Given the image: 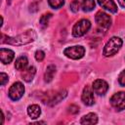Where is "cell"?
I'll return each mask as SVG.
<instances>
[{
	"instance_id": "obj_1",
	"label": "cell",
	"mask_w": 125,
	"mask_h": 125,
	"mask_svg": "<svg viewBox=\"0 0 125 125\" xmlns=\"http://www.w3.org/2000/svg\"><path fill=\"white\" fill-rule=\"evenodd\" d=\"M36 33L34 30L29 29L26 30L25 32L19 34L15 37H6V39L3 38V40L1 41L2 43H7L10 45H16V46H21V45H25L28 43L33 42L36 39Z\"/></svg>"
},
{
	"instance_id": "obj_2",
	"label": "cell",
	"mask_w": 125,
	"mask_h": 125,
	"mask_svg": "<svg viewBox=\"0 0 125 125\" xmlns=\"http://www.w3.org/2000/svg\"><path fill=\"white\" fill-rule=\"evenodd\" d=\"M121 46H122V39L117 36H113L106 42L103 54L104 57H111L120 50Z\"/></svg>"
},
{
	"instance_id": "obj_3",
	"label": "cell",
	"mask_w": 125,
	"mask_h": 125,
	"mask_svg": "<svg viewBox=\"0 0 125 125\" xmlns=\"http://www.w3.org/2000/svg\"><path fill=\"white\" fill-rule=\"evenodd\" d=\"M90 27H91L90 21L86 19H82L74 24L72 28V35L74 37H81L89 31Z\"/></svg>"
},
{
	"instance_id": "obj_4",
	"label": "cell",
	"mask_w": 125,
	"mask_h": 125,
	"mask_svg": "<svg viewBox=\"0 0 125 125\" xmlns=\"http://www.w3.org/2000/svg\"><path fill=\"white\" fill-rule=\"evenodd\" d=\"M63 54L72 60H79L81 59L85 54V49L82 46H71L64 49Z\"/></svg>"
},
{
	"instance_id": "obj_5",
	"label": "cell",
	"mask_w": 125,
	"mask_h": 125,
	"mask_svg": "<svg viewBox=\"0 0 125 125\" xmlns=\"http://www.w3.org/2000/svg\"><path fill=\"white\" fill-rule=\"evenodd\" d=\"M110 104L113 108L120 111L125 109V92H118L115 93L110 98Z\"/></svg>"
},
{
	"instance_id": "obj_6",
	"label": "cell",
	"mask_w": 125,
	"mask_h": 125,
	"mask_svg": "<svg viewBox=\"0 0 125 125\" xmlns=\"http://www.w3.org/2000/svg\"><path fill=\"white\" fill-rule=\"evenodd\" d=\"M24 93V87L21 82H15L9 89V97L13 101H19Z\"/></svg>"
},
{
	"instance_id": "obj_7",
	"label": "cell",
	"mask_w": 125,
	"mask_h": 125,
	"mask_svg": "<svg viewBox=\"0 0 125 125\" xmlns=\"http://www.w3.org/2000/svg\"><path fill=\"white\" fill-rule=\"evenodd\" d=\"M95 20H96V22L98 23V25L101 28L108 29L111 25V18L104 12H102V11L98 12L96 14Z\"/></svg>"
},
{
	"instance_id": "obj_8",
	"label": "cell",
	"mask_w": 125,
	"mask_h": 125,
	"mask_svg": "<svg viewBox=\"0 0 125 125\" xmlns=\"http://www.w3.org/2000/svg\"><path fill=\"white\" fill-rule=\"evenodd\" d=\"M92 88H93V91L96 94H98L100 96L101 95L103 96V95H104L107 92V90H108V84L104 80H103V79H97V80L94 81Z\"/></svg>"
},
{
	"instance_id": "obj_9",
	"label": "cell",
	"mask_w": 125,
	"mask_h": 125,
	"mask_svg": "<svg viewBox=\"0 0 125 125\" xmlns=\"http://www.w3.org/2000/svg\"><path fill=\"white\" fill-rule=\"evenodd\" d=\"M15 54L12 50L6 49V48H1L0 49V60L4 64L10 63L14 60Z\"/></svg>"
},
{
	"instance_id": "obj_10",
	"label": "cell",
	"mask_w": 125,
	"mask_h": 125,
	"mask_svg": "<svg viewBox=\"0 0 125 125\" xmlns=\"http://www.w3.org/2000/svg\"><path fill=\"white\" fill-rule=\"evenodd\" d=\"M81 99H82V102L86 104V105H92L95 102L94 100V95H93V92L92 90L86 86L84 89H83V92H82V96H81Z\"/></svg>"
},
{
	"instance_id": "obj_11",
	"label": "cell",
	"mask_w": 125,
	"mask_h": 125,
	"mask_svg": "<svg viewBox=\"0 0 125 125\" xmlns=\"http://www.w3.org/2000/svg\"><path fill=\"white\" fill-rule=\"evenodd\" d=\"M98 3L102 8L109 11L110 13L117 12V6L113 0H98Z\"/></svg>"
},
{
	"instance_id": "obj_12",
	"label": "cell",
	"mask_w": 125,
	"mask_h": 125,
	"mask_svg": "<svg viewBox=\"0 0 125 125\" xmlns=\"http://www.w3.org/2000/svg\"><path fill=\"white\" fill-rule=\"evenodd\" d=\"M35 73H36V68L31 65V66H28V67H26V68H24V69L22 70V72H21V77H22V79H23L24 81L30 82V81L33 79Z\"/></svg>"
},
{
	"instance_id": "obj_13",
	"label": "cell",
	"mask_w": 125,
	"mask_h": 125,
	"mask_svg": "<svg viewBox=\"0 0 125 125\" xmlns=\"http://www.w3.org/2000/svg\"><path fill=\"white\" fill-rule=\"evenodd\" d=\"M80 123L83 124V125H93V124H97V123H98V116H97L96 113L90 112V113L84 115V116L81 118Z\"/></svg>"
},
{
	"instance_id": "obj_14",
	"label": "cell",
	"mask_w": 125,
	"mask_h": 125,
	"mask_svg": "<svg viewBox=\"0 0 125 125\" xmlns=\"http://www.w3.org/2000/svg\"><path fill=\"white\" fill-rule=\"evenodd\" d=\"M27 113L32 119H36L40 116L41 114V108L37 104H30L27 107Z\"/></svg>"
},
{
	"instance_id": "obj_15",
	"label": "cell",
	"mask_w": 125,
	"mask_h": 125,
	"mask_svg": "<svg viewBox=\"0 0 125 125\" xmlns=\"http://www.w3.org/2000/svg\"><path fill=\"white\" fill-rule=\"evenodd\" d=\"M56 73V66L54 64H50L47 66L46 71L44 73V80L45 82H51L54 78V75Z\"/></svg>"
},
{
	"instance_id": "obj_16",
	"label": "cell",
	"mask_w": 125,
	"mask_h": 125,
	"mask_svg": "<svg viewBox=\"0 0 125 125\" xmlns=\"http://www.w3.org/2000/svg\"><path fill=\"white\" fill-rule=\"evenodd\" d=\"M27 63H28L27 58L25 56H21V57H20V58H18L16 60L15 67H16L17 70H23L24 68H26Z\"/></svg>"
},
{
	"instance_id": "obj_17",
	"label": "cell",
	"mask_w": 125,
	"mask_h": 125,
	"mask_svg": "<svg viewBox=\"0 0 125 125\" xmlns=\"http://www.w3.org/2000/svg\"><path fill=\"white\" fill-rule=\"evenodd\" d=\"M66 97V91L65 90H62L60 92H58L57 94H55V96L50 100V104L53 105V104H56L58 103H60L62 99H64Z\"/></svg>"
},
{
	"instance_id": "obj_18",
	"label": "cell",
	"mask_w": 125,
	"mask_h": 125,
	"mask_svg": "<svg viewBox=\"0 0 125 125\" xmlns=\"http://www.w3.org/2000/svg\"><path fill=\"white\" fill-rule=\"evenodd\" d=\"M95 0H83L81 3V8L84 12H91L95 8Z\"/></svg>"
},
{
	"instance_id": "obj_19",
	"label": "cell",
	"mask_w": 125,
	"mask_h": 125,
	"mask_svg": "<svg viewBox=\"0 0 125 125\" xmlns=\"http://www.w3.org/2000/svg\"><path fill=\"white\" fill-rule=\"evenodd\" d=\"M48 3L53 9H60L63 6L64 0H48Z\"/></svg>"
},
{
	"instance_id": "obj_20",
	"label": "cell",
	"mask_w": 125,
	"mask_h": 125,
	"mask_svg": "<svg viewBox=\"0 0 125 125\" xmlns=\"http://www.w3.org/2000/svg\"><path fill=\"white\" fill-rule=\"evenodd\" d=\"M52 18V14L51 13H47V14H44L43 16H41L40 18V24L43 26V27H46L48 25V22H49V20Z\"/></svg>"
},
{
	"instance_id": "obj_21",
	"label": "cell",
	"mask_w": 125,
	"mask_h": 125,
	"mask_svg": "<svg viewBox=\"0 0 125 125\" xmlns=\"http://www.w3.org/2000/svg\"><path fill=\"white\" fill-rule=\"evenodd\" d=\"M79 6H80L79 1H78V0H73V1L71 2V4H70V10H71L72 12L76 13V12H78V10H79Z\"/></svg>"
},
{
	"instance_id": "obj_22",
	"label": "cell",
	"mask_w": 125,
	"mask_h": 125,
	"mask_svg": "<svg viewBox=\"0 0 125 125\" xmlns=\"http://www.w3.org/2000/svg\"><path fill=\"white\" fill-rule=\"evenodd\" d=\"M44 58H45V53L42 50H37L35 52V59H36V61L41 62V61L44 60Z\"/></svg>"
},
{
	"instance_id": "obj_23",
	"label": "cell",
	"mask_w": 125,
	"mask_h": 125,
	"mask_svg": "<svg viewBox=\"0 0 125 125\" xmlns=\"http://www.w3.org/2000/svg\"><path fill=\"white\" fill-rule=\"evenodd\" d=\"M8 80H9L8 75H7L6 73H4V72H1V73H0V83H1V85L4 86V85L8 82Z\"/></svg>"
},
{
	"instance_id": "obj_24",
	"label": "cell",
	"mask_w": 125,
	"mask_h": 125,
	"mask_svg": "<svg viewBox=\"0 0 125 125\" xmlns=\"http://www.w3.org/2000/svg\"><path fill=\"white\" fill-rule=\"evenodd\" d=\"M118 83L121 86H125V69L119 74V76H118Z\"/></svg>"
},
{
	"instance_id": "obj_25",
	"label": "cell",
	"mask_w": 125,
	"mask_h": 125,
	"mask_svg": "<svg viewBox=\"0 0 125 125\" xmlns=\"http://www.w3.org/2000/svg\"><path fill=\"white\" fill-rule=\"evenodd\" d=\"M68 111L70 113H72V114H76V113L79 112V107L77 105H75V104H70L68 106Z\"/></svg>"
},
{
	"instance_id": "obj_26",
	"label": "cell",
	"mask_w": 125,
	"mask_h": 125,
	"mask_svg": "<svg viewBox=\"0 0 125 125\" xmlns=\"http://www.w3.org/2000/svg\"><path fill=\"white\" fill-rule=\"evenodd\" d=\"M118 1V3H119V5L121 6V7H123V8H125V0H117Z\"/></svg>"
}]
</instances>
